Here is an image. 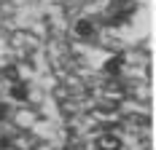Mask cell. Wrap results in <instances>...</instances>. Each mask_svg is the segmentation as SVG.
<instances>
[{
	"instance_id": "277c9868",
	"label": "cell",
	"mask_w": 156,
	"mask_h": 150,
	"mask_svg": "<svg viewBox=\"0 0 156 150\" xmlns=\"http://www.w3.org/2000/svg\"><path fill=\"white\" fill-rule=\"evenodd\" d=\"M11 97H14L16 102H24V99H27V97H30V91H27V86H24V83H19V80H14V86H11Z\"/></svg>"
},
{
	"instance_id": "3957f363",
	"label": "cell",
	"mask_w": 156,
	"mask_h": 150,
	"mask_svg": "<svg viewBox=\"0 0 156 150\" xmlns=\"http://www.w3.org/2000/svg\"><path fill=\"white\" fill-rule=\"evenodd\" d=\"M94 32H97V27H94L89 19H81L76 24V35L78 38H94Z\"/></svg>"
},
{
	"instance_id": "7a4b0ae2",
	"label": "cell",
	"mask_w": 156,
	"mask_h": 150,
	"mask_svg": "<svg viewBox=\"0 0 156 150\" xmlns=\"http://www.w3.org/2000/svg\"><path fill=\"white\" fill-rule=\"evenodd\" d=\"M97 148L100 150H119L121 148V139H119V131H108L97 139Z\"/></svg>"
},
{
	"instance_id": "6da1fadb",
	"label": "cell",
	"mask_w": 156,
	"mask_h": 150,
	"mask_svg": "<svg viewBox=\"0 0 156 150\" xmlns=\"http://www.w3.org/2000/svg\"><path fill=\"white\" fill-rule=\"evenodd\" d=\"M132 11H135V3H132V0H110V16H108V22H110V24H119V22H124Z\"/></svg>"
},
{
	"instance_id": "8992f818",
	"label": "cell",
	"mask_w": 156,
	"mask_h": 150,
	"mask_svg": "<svg viewBox=\"0 0 156 150\" xmlns=\"http://www.w3.org/2000/svg\"><path fill=\"white\" fill-rule=\"evenodd\" d=\"M5 118H8V105H5V102H0V123H3Z\"/></svg>"
},
{
	"instance_id": "5b68a950",
	"label": "cell",
	"mask_w": 156,
	"mask_h": 150,
	"mask_svg": "<svg viewBox=\"0 0 156 150\" xmlns=\"http://www.w3.org/2000/svg\"><path fill=\"white\" fill-rule=\"evenodd\" d=\"M121 64H124V56H110V59L105 62V73L116 78V75L121 73Z\"/></svg>"
},
{
	"instance_id": "52a82bcc",
	"label": "cell",
	"mask_w": 156,
	"mask_h": 150,
	"mask_svg": "<svg viewBox=\"0 0 156 150\" xmlns=\"http://www.w3.org/2000/svg\"><path fill=\"white\" fill-rule=\"evenodd\" d=\"M8 145H11V139H8V137H3V139H0V150H5Z\"/></svg>"
}]
</instances>
